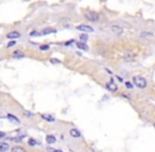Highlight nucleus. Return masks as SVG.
<instances>
[{"mask_svg": "<svg viewBox=\"0 0 155 152\" xmlns=\"http://www.w3.org/2000/svg\"><path fill=\"white\" fill-rule=\"evenodd\" d=\"M47 150H48L49 152H54V150H55V149H53V148H50V147H48V148H47Z\"/></svg>", "mask_w": 155, "mask_h": 152, "instance_id": "26", "label": "nucleus"}, {"mask_svg": "<svg viewBox=\"0 0 155 152\" xmlns=\"http://www.w3.org/2000/svg\"><path fill=\"white\" fill-rule=\"evenodd\" d=\"M13 57L14 58H22V57H25V54H24V52L22 51H20V50H17V51H15L14 53H13Z\"/></svg>", "mask_w": 155, "mask_h": 152, "instance_id": "8", "label": "nucleus"}, {"mask_svg": "<svg viewBox=\"0 0 155 152\" xmlns=\"http://www.w3.org/2000/svg\"><path fill=\"white\" fill-rule=\"evenodd\" d=\"M141 36H142V37H152L153 34H152V33H149V32H147V33L143 32V33H141Z\"/></svg>", "mask_w": 155, "mask_h": 152, "instance_id": "16", "label": "nucleus"}, {"mask_svg": "<svg viewBox=\"0 0 155 152\" xmlns=\"http://www.w3.org/2000/svg\"><path fill=\"white\" fill-rule=\"evenodd\" d=\"M39 49H40L42 51H48V50H49V45H47V44H43V45L39 47Z\"/></svg>", "mask_w": 155, "mask_h": 152, "instance_id": "18", "label": "nucleus"}, {"mask_svg": "<svg viewBox=\"0 0 155 152\" xmlns=\"http://www.w3.org/2000/svg\"><path fill=\"white\" fill-rule=\"evenodd\" d=\"M29 145H30V146H34V145H36V140L33 139V138H30V139H29Z\"/></svg>", "mask_w": 155, "mask_h": 152, "instance_id": "19", "label": "nucleus"}, {"mask_svg": "<svg viewBox=\"0 0 155 152\" xmlns=\"http://www.w3.org/2000/svg\"><path fill=\"white\" fill-rule=\"evenodd\" d=\"M55 32H56V30L53 29V28H46V29H44L43 34L44 35H48V34H52V33H55Z\"/></svg>", "mask_w": 155, "mask_h": 152, "instance_id": "10", "label": "nucleus"}, {"mask_svg": "<svg viewBox=\"0 0 155 152\" xmlns=\"http://www.w3.org/2000/svg\"><path fill=\"white\" fill-rule=\"evenodd\" d=\"M85 18L90 20V21H97L99 19V15L95 12H90V11H87L85 12Z\"/></svg>", "mask_w": 155, "mask_h": 152, "instance_id": "2", "label": "nucleus"}, {"mask_svg": "<svg viewBox=\"0 0 155 152\" xmlns=\"http://www.w3.org/2000/svg\"><path fill=\"white\" fill-rule=\"evenodd\" d=\"M54 152H63V151H61V150H54Z\"/></svg>", "mask_w": 155, "mask_h": 152, "instance_id": "27", "label": "nucleus"}, {"mask_svg": "<svg viewBox=\"0 0 155 152\" xmlns=\"http://www.w3.org/2000/svg\"><path fill=\"white\" fill-rule=\"evenodd\" d=\"M4 136H6V133L0 131V138H2V137H4Z\"/></svg>", "mask_w": 155, "mask_h": 152, "instance_id": "25", "label": "nucleus"}, {"mask_svg": "<svg viewBox=\"0 0 155 152\" xmlns=\"http://www.w3.org/2000/svg\"><path fill=\"white\" fill-rule=\"evenodd\" d=\"M46 140H47V143L48 144H54L55 141H56V138H55V136L54 135H47L46 136Z\"/></svg>", "mask_w": 155, "mask_h": 152, "instance_id": "9", "label": "nucleus"}, {"mask_svg": "<svg viewBox=\"0 0 155 152\" xmlns=\"http://www.w3.org/2000/svg\"><path fill=\"white\" fill-rule=\"evenodd\" d=\"M15 44H16V41L12 40L11 42H9V44H8V48H11V47H13V45H15Z\"/></svg>", "mask_w": 155, "mask_h": 152, "instance_id": "21", "label": "nucleus"}, {"mask_svg": "<svg viewBox=\"0 0 155 152\" xmlns=\"http://www.w3.org/2000/svg\"><path fill=\"white\" fill-rule=\"evenodd\" d=\"M10 148L8 143H0V152H6Z\"/></svg>", "mask_w": 155, "mask_h": 152, "instance_id": "7", "label": "nucleus"}, {"mask_svg": "<svg viewBox=\"0 0 155 152\" xmlns=\"http://www.w3.org/2000/svg\"><path fill=\"white\" fill-rule=\"evenodd\" d=\"M76 30H79L81 32H84V33H92L94 32V29L89 26H86V24H81L79 27H76Z\"/></svg>", "mask_w": 155, "mask_h": 152, "instance_id": "3", "label": "nucleus"}, {"mask_svg": "<svg viewBox=\"0 0 155 152\" xmlns=\"http://www.w3.org/2000/svg\"><path fill=\"white\" fill-rule=\"evenodd\" d=\"M42 117H43L45 120H47V121H50V123H52V121H54V120H55V118H54L53 116L49 115V114H43V115H42Z\"/></svg>", "mask_w": 155, "mask_h": 152, "instance_id": "12", "label": "nucleus"}, {"mask_svg": "<svg viewBox=\"0 0 155 152\" xmlns=\"http://www.w3.org/2000/svg\"><path fill=\"white\" fill-rule=\"evenodd\" d=\"M112 31H113L115 34H118V35L122 34V32H123V30H122L120 27H117V26H114V27H112Z\"/></svg>", "mask_w": 155, "mask_h": 152, "instance_id": "11", "label": "nucleus"}, {"mask_svg": "<svg viewBox=\"0 0 155 152\" xmlns=\"http://www.w3.org/2000/svg\"><path fill=\"white\" fill-rule=\"evenodd\" d=\"M30 35H31V36H38V35H39V34H38V33H37V32H32V33H31V34H30Z\"/></svg>", "mask_w": 155, "mask_h": 152, "instance_id": "23", "label": "nucleus"}, {"mask_svg": "<svg viewBox=\"0 0 155 152\" xmlns=\"http://www.w3.org/2000/svg\"><path fill=\"white\" fill-rule=\"evenodd\" d=\"M76 47L79 49H81V50H83V51H87L88 50L87 44H85L84 42H76Z\"/></svg>", "mask_w": 155, "mask_h": 152, "instance_id": "13", "label": "nucleus"}, {"mask_svg": "<svg viewBox=\"0 0 155 152\" xmlns=\"http://www.w3.org/2000/svg\"><path fill=\"white\" fill-rule=\"evenodd\" d=\"M80 38H81V40H83V41H87L88 35H87V34H82V35L80 36Z\"/></svg>", "mask_w": 155, "mask_h": 152, "instance_id": "17", "label": "nucleus"}, {"mask_svg": "<svg viewBox=\"0 0 155 152\" xmlns=\"http://www.w3.org/2000/svg\"><path fill=\"white\" fill-rule=\"evenodd\" d=\"M69 134L72 136V137H80L81 136V132L78 130V129H71L70 131H69Z\"/></svg>", "mask_w": 155, "mask_h": 152, "instance_id": "6", "label": "nucleus"}, {"mask_svg": "<svg viewBox=\"0 0 155 152\" xmlns=\"http://www.w3.org/2000/svg\"><path fill=\"white\" fill-rule=\"evenodd\" d=\"M125 87H126L127 89H132V88H133V85H132L130 82H126V83H125Z\"/></svg>", "mask_w": 155, "mask_h": 152, "instance_id": "20", "label": "nucleus"}, {"mask_svg": "<svg viewBox=\"0 0 155 152\" xmlns=\"http://www.w3.org/2000/svg\"><path fill=\"white\" fill-rule=\"evenodd\" d=\"M12 152H26V149L20 146H15L12 148Z\"/></svg>", "mask_w": 155, "mask_h": 152, "instance_id": "14", "label": "nucleus"}, {"mask_svg": "<svg viewBox=\"0 0 155 152\" xmlns=\"http://www.w3.org/2000/svg\"><path fill=\"white\" fill-rule=\"evenodd\" d=\"M106 88H107L111 92H116V91H117V89H118V88H117V85H116L113 80H111V82L106 85Z\"/></svg>", "mask_w": 155, "mask_h": 152, "instance_id": "4", "label": "nucleus"}, {"mask_svg": "<svg viewBox=\"0 0 155 152\" xmlns=\"http://www.w3.org/2000/svg\"><path fill=\"white\" fill-rule=\"evenodd\" d=\"M25 116H29V117H31V116H32V113H30V112H25Z\"/></svg>", "mask_w": 155, "mask_h": 152, "instance_id": "24", "label": "nucleus"}, {"mask_svg": "<svg viewBox=\"0 0 155 152\" xmlns=\"http://www.w3.org/2000/svg\"><path fill=\"white\" fill-rule=\"evenodd\" d=\"M7 37H8V38H10V39L19 38V37H20V33H19V32H16V31H14V32H11V33H9V34L7 35Z\"/></svg>", "mask_w": 155, "mask_h": 152, "instance_id": "5", "label": "nucleus"}, {"mask_svg": "<svg viewBox=\"0 0 155 152\" xmlns=\"http://www.w3.org/2000/svg\"><path fill=\"white\" fill-rule=\"evenodd\" d=\"M133 83H134V85L136 87H138L140 89H144L148 86L147 80L143 77H141V76H134V77H133Z\"/></svg>", "mask_w": 155, "mask_h": 152, "instance_id": "1", "label": "nucleus"}, {"mask_svg": "<svg viewBox=\"0 0 155 152\" xmlns=\"http://www.w3.org/2000/svg\"><path fill=\"white\" fill-rule=\"evenodd\" d=\"M11 140H15V141H21V137H17V138H11Z\"/></svg>", "mask_w": 155, "mask_h": 152, "instance_id": "22", "label": "nucleus"}, {"mask_svg": "<svg viewBox=\"0 0 155 152\" xmlns=\"http://www.w3.org/2000/svg\"><path fill=\"white\" fill-rule=\"evenodd\" d=\"M8 118L11 120V121H13V123H15V124H19L20 121H19V119L16 117V116H14V115H12V114H9L8 115Z\"/></svg>", "mask_w": 155, "mask_h": 152, "instance_id": "15", "label": "nucleus"}]
</instances>
